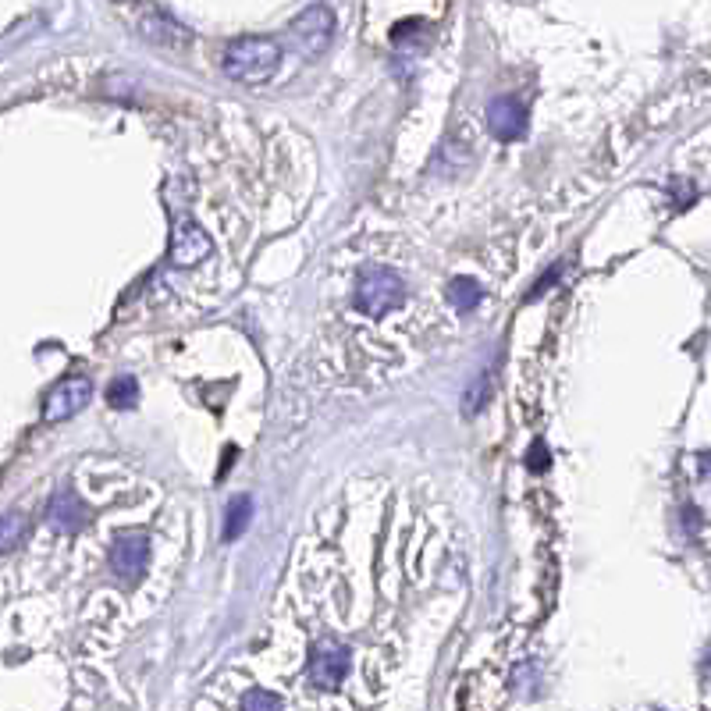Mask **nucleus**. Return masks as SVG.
<instances>
[{
    "mask_svg": "<svg viewBox=\"0 0 711 711\" xmlns=\"http://www.w3.org/2000/svg\"><path fill=\"white\" fill-rule=\"evenodd\" d=\"M281 64V47L274 40H264V36H246V40H235L232 47L224 50V72L235 82H267Z\"/></svg>",
    "mask_w": 711,
    "mask_h": 711,
    "instance_id": "obj_1",
    "label": "nucleus"
},
{
    "mask_svg": "<svg viewBox=\"0 0 711 711\" xmlns=\"http://www.w3.org/2000/svg\"><path fill=\"white\" fill-rule=\"evenodd\" d=\"M402 299H406V285H402V278L392 271H367L356 281V310L374 320L384 317V313H392Z\"/></svg>",
    "mask_w": 711,
    "mask_h": 711,
    "instance_id": "obj_2",
    "label": "nucleus"
},
{
    "mask_svg": "<svg viewBox=\"0 0 711 711\" xmlns=\"http://www.w3.org/2000/svg\"><path fill=\"white\" fill-rule=\"evenodd\" d=\"M331 32H335V15H331L328 4H313L288 25V36L303 54H320L331 43Z\"/></svg>",
    "mask_w": 711,
    "mask_h": 711,
    "instance_id": "obj_3",
    "label": "nucleus"
},
{
    "mask_svg": "<svg viewBox=\"0 0 711 711\" xmlns=\"http://www.w3.org/2000/svg\"><path fill=\"white\" fill-rule=\"evenodd\" d=\"M345 672H349V648L338 640H320L310 655V683L320 690L342 687Z\"/></svg>",
    "mask_w": 711,
    "mask_h": 711,
    "instance_id": "obj_4",
    "label": "nucleus"
},
{
    "mask_svg": "<svg viewBox=\"0 0 711 711\" xmlns=\"http://www.w3.org/2000/svg\"><path fill=\"white\" fill-rule=\"evenodd\" d=\"M214 242L203 232L192 217H178L175 232H171V264L175 267H196L200 260H207Z\"/></svg>",
    "mask_w": 711,
    "mask_h": 711,
    "instance_id": "obj_5",
    "label": "nucleus"
},
{
    "mask_svg": "<svg viewBox=\"0 0 711 711\" xmlns=\"http://www.w3.org/2000/svg\"><path fill=\"white\" fill-rule=\"evenodd\" d=\"M89 399H93V384L86 381V377H68V381H61L57 388H50L47 399H43V416L47 420H68V416L82 413V409L89 406Z\"/></svg>",
    "mask_w": 711,
    "mask_h": 711,
    "instance_id": "obj_6",
    "label": "nucleus"
},
{
    "mask_svg": "<svg viewBox=\"0 0 711 711\" xmlns=\"http://www.w3.org/2000/svg\"><path fill=\"white\" fill-rule=\"evenodd\" d=\"M150 562V544H146L143 534H125L114 541V552H111V566L121 580H139Z\"/></svg>",
    "mask_w": 711,
    "mask_h": 711,
    "instance_id": "obj_7",
    "label": "nucleus"
},
{
    "mask_svg": "<svg viewBox=\"0 0 711 711\" xmlns=\"http://www.w3.org/2000/svg\"><path fill=\"white\" fill-rule=\"evenodd\" d=\"M488 128L498 139H520L523 132H527V111H523L520 100L498 96L488 107Z\"/></svg>",
    "mask_w": 711,
    "mask_h": 711,
    "instance_id": "obj_8",
    "label": "nucleus"
},
{
    "mask_svg": "<svg viewBox=\"0 0 711 711\" xmlns=\"http://www.w3.org/2000/svg\"><path fill=\"white\" fill-rule=\"evenodd\" d=\"M47 520H50V527L61 530V534H75V530L86 527L89 512L79 498L64 491V495H54V502H50V509H47Z\"/></svg>",
    "mask_w": 711,
    "mask_h": 711,
    "instance_id": "obj_9",
    "label": "nucleus"
},
{
    "mask_svg": "<svg viewBox=\"0 0 711 711\" xmlns=\"http://www.w3.org/2000/svg\"><path fill=\"white\" fill-rule=\"evenodd\" d=\"M249 520H253V502H249L246 495L235 498L232 505H228V512H224V541H235V537L242 534V530L249 527Z\"/></svg>",
    "mask_w": 711,
    "mask_h": 711,
    "instance_id": "obj_10",
    "label": "nucleus"
},
{
    "mask_svg": "<svg viewBox=\"0 0 711 711\" xmlns=\"http://www.w3.org/2000/svg\"><path fill=\"white\" fill-rule=\"evenodd\" d=\"M480 296H484V292H480V285L473 278H456L448 285V299H452L456 310H473V306L480 303Z\"/></svg>",
    "mask_w": 711,
    "mask_h": 711,
    "instance_id": "obj_11",
    "label": "nucleus"
},
{
    "mask_svg": "<svg viewBox=\"0 0 711 711\" xmlns=\"http://www.w3.org/2000/svg\"><path fill=\"white\" fill-rule=\"evenodd\" d=\"M136 399H139L136 377H118V381H111V388H107V402H111L114 409L136 406Z\"/></svg>",
    "mask_w": 711,
    "mask_h": 711,
    "instance_id": "obj_12",
    "label": "nucleus"
},
{
    "mask_svg": "<svg viewBox=\"0 0 711 711\" xmlns=\"http://www.w3.org/2000/svg\"><path fill=\"white\" fill-rule=\"evenodd\" d=\"M25 537V516L18 512H8V516H0V555L18 548V541Z\"/></svg>",
    "mask_w": 711,
    "mask_h": 711,
    "instance_id": "obj_13",
    "label": "nucleus"
},
{
    "mask_svg": "<svg viewBox=\"0 0 711 711\" xmlns=\"http://www.w3.org/2000/svg\"><path fill=\"white\" fill-rule=\"evenodd\" d=\"M242 711H285V704H281V697L271 694V690H249V694L242 697Z\"/></svg>",
    "mask_w": 711,
    "mask_h": 711,
    "instance_id": "obj_14",
    "label": "nucleus"
},
{
    "mask_svg": "<svg viewBox=\"0 0 711 711\" xmlns=\"http://www.w3.org/2000/svg\"><path fill=\"white\" fill-rule=\"evenodd\" d=\"M527 463H530V470L534 473H541L544 466H548V448L541 445V441H537L534 448H530V456H527Z\"/></svg>",
    "mask_w": 711,
    "mask_h": 711,
    "instance_id": "obj_15",
    "label": "nucleus"
}]
</instances>
